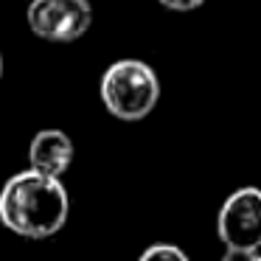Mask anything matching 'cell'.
<instances>
[{"label": "cell", "instance_id": "cell-1", "mask_svg": "<svg viewBox=\"0 0 261 261\" xmlns=\"http://www.w3.org/2000/svg\"><path fill=\"white\" fill-rule=\"evenodd\" d=\"M70 214V197L59 177L29 169L6 180L0 191V222L25 239H48L59 233Z\"/></svg>", "mask_w": 261, "mask_h": 261}, {"label": "cell", "instance_id": "cell-2", "mask_svg": "<svg viewBox=\"0 0 261 261\" xmlns=\"http://www.w3.org/2000/svg\"><path fill=\"white\" fill-rule=\"evenodd\" d=\"M160 98L158 73L141 59H121L101 76V101L115 118L141 121Z\"/></svg>", "mask_w": 261, "mask_h": 261}, {"label": "cell", "instance_id": "cell-3", "mask_svg": "<svg viewBox=\"0 0 261 261\" xmlns=\"http://www.w3.org/2000/svg\"><path fill=\"white\" fill-rule=\"evenodd\" d=\"M216 230L227 247L225 258H255L261 250V188H239L222 202Z\"/></svg>", "mask_w": 261, "mask_h": 261}, {"label": "cell", "instance_id": "cell-4", "mask_svg": "<svg viewBox=\"0 0 261 261\" xmlns=\"http://www.w3.org/2000/svg\"><path fill=\"white\" fill-rule=\"evenodd\" d=\"M25 17L40 40L73 42L90 29L93 9L87 0H31Z\"/></svg>", "mask_w": 261, "mask_h": 261}, {"label": "cell", "instance_id": "cell-5", "mask_svg": "<svg viewBox=\"0 0 261 261\" xmlns=\"http://www.w3.org/2000/svg\"><path fill=\"white\" fill-rule=\"evenodd\" d=\"M29 163L34 171L48 177H59L70 169L73 163V141L59 129H42L34 135L31 141V152H29Z\"/></svg>", "mask_w": 261, "mask_h": 261}, {"label": "cell", "instance_id": "cell-6", "mask_svg": "<svg viewBox=\"0 0 261 261\" xmlns=\"http://www.w3.org/2000/svg\"><path fill=\"white\" fill-rule=\"evenodd\" d=\"M188 255L174 244H152L141 253V261H186Z\"/></svg>", "mask_w": 261, "mask_h": 261}, {"label": "cell", "instance_id": "cell-7", "mask_svg": "<svg viewBox=\"0 0 261 261\" xmlns=\"http://www.w3.org/2000/svg\"><path fill=\"white\" fill-rule=\"evenodd\" d=\"M166 9H171V12H194V9H199L205 3V0H160Z\"/></svg>", "mask_w": 261, "mask_h": 261}, {"label": "cell", "instance_id": "cell-8", "mask_svg": "<svg viewBox=\"0 0 261 261\" xmlns=\"http://www.w3.org/2000/svg\"><path fill=\"white\" fill-rule=\"evenodd\" d=\"M0 79H3V54H0Z\"/></svg>", "mask_w": 261, "mask_h": 261}, {"label": "cell", "instance_id": "cell-9", "mask_svg": "<svg viewBox=\"0 0 261 261\" xmlns=\"http://www.w3.org/2000/svg\"><path fill=\"white\" fill-rule=\"evenodd\" d=\"M255 258H261V255H255Z\"/></svg>", "mask_w": 261, "mask_h": 261}]
</instances>
